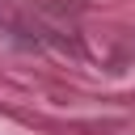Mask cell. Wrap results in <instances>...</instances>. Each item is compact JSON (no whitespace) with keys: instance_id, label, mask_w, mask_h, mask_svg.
Listing matches in <instances>:
<instances>
[]
</instances>
